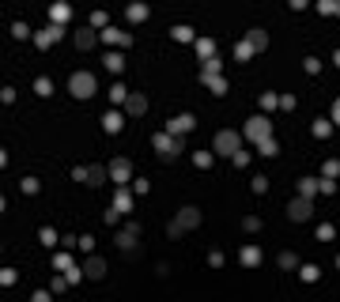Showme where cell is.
<instances>
[{
	"label": "cell",
	"instance_id": "obj_14",
	"mask_svg": "<svg viewBox=\"0 0 340 302\" xmlns=\"http://www.w3.org/2000/svg\"><path fill=\"white\" fill-rule=\"evenodd\" d=\"M246 42H250V45H254V50H265V45H268V34H265V31H261V27H254V31H250V34H246Z\"/></svg>",
	"mask_w": 340,
	"mask_h": 302
},
{
	"label": "cell",
	"instance_id": "obj_31",
	"mask_svg": "<svg viewBox=\"0 0 340 302\" xmlns=\"http://www.w3.org/2000/svg\"><path fill=\"white\" fill-rule=\"evenodd\" d=\"M318 12H325V15H340V4H318Z\"/></svg>",
	"mask_w": 340,
	"mask_h": 302
},
{
	"label": "cell",
	"instance_id": "obj_26",
	"mask_svg": "<svg viewBox=\"0 0 340 302\" xmlns=\"http://www.w3.org/2000/svg\"><path fill=\"white\" fill-rule=\"evenodd\" d=\"M129 19H136V23H140V19H148V8H140V4L129 8Z\"/></svg>",
	"mask_w": 340,
	"mask_h": 302
},
{
	"label": "cell",
	"instance_id": "obj_13",
	"mask_svg": "<svg viewBox=\"0 0 340 302\" xmlns=\"http://www.w3.org/2000/svg\"><path fill=\"white\" fill-rule=\"evenodd\" d=\"M72 38H76V45H80V50H91V45L99 42V34H95V31H87V27H83V31H76Z\"/></svg>",
	"mask_w": 340,
	"mask_h": 302
},
{
	"label": "cell",
	"instance_id": "obj_10",
	"mask_svg": "<svg viewBox=\"0 0 340 302\" xmlns=\"http://www.w3.org/2000/svg\"><path fill=\"white\" fill-rule=\"evenodd\" d=\"M83 272H87L91 280H102V276H106V261H102V257H91V261L83 265Z\"/></svg>",
	"mask_w": 340,
	"mask_h": 302
},
{
	"label": "cell",
	"instance_id": "obj_7",
	"mask_svg": "<svg viewBox=\"0 0 340 302\" xmlns=\"http://www.w3.org/2000/svg\"><path fill=\"white\" fill-rule=\"evenodd\" d=\"M193 125H197V121H193L189 113H178V118H174V121H167V132H178V136H182V132H189Z\"/></svg>",
	"mask_w": 340,
	"mask_h": 302
},
{
	"label": "cell",
	"instance_id": "obj_27",
	"mask_svg": "<svg viewBox=\"0 0 340 302\" xmlns=\"http://www.w3.org/2000/svg\"><path fill=\"white\" fill-rule=\"evenodd\" d=\"M174 38H178V42H189L193 31H189V27H174Z\"/></svg>",
	"mask_w": 340,
	"mask_h": 302
},
{
	"label": "cell",
	"instance_id": "obj_35",
	"mask_svg": "<svg viewBox=\"0 0 340 302\" xmlns=\"http://www.w3.org/2000/svg\"><path fill=\"white\" fill-rule=\"evenodd\" d=\"M303 280H306V284H310V280H318V268H314V265H306V268H303Z\"/></svg>",
	"mask_w": 340,
	"mask_h": 302
},
{
	"label": "cell",
	"instance_id": "obj_9",
	"mask_svg": "<svg viewBox=\"0 0 340 302\" xmlns=\"http://www.w3.org/2000/svg\"><path fill=\"white\" fill-rule=\"evenodd\" d=\"M197 223H200V212H197V208H182V212H178V227H182V230H186V227H197Z\"/></svg>",
	"mask_w": 340,
	"mask_h": 302
},
{
	"label": "cell",
	"instance_id": "obj_23",
	"mask_svg": "<svg viewBox=\"0 0 340 302\" xmlns=\"http://www.w3.org/2000/svg\"><path fill=\"white\" fill-rule=\"evenodd\" d=\"M235 53H238V61H250V57H254V45H250V42H242Z\"/></svg>",
	"mask_w": 340,
	"mask_h": 302
},
{
	"label": "cell",
	"instance_id": "obj_17",
	"mask_svg": "<svg viewBox=\"0 0 340 302\" xmlns=\"http://www.w3.org/2000/svg\"><path fill=\"white\" fill-rule=\"evenodd\" d=\"M102 125H106V132H121V113H106Z\"/></svg>",
	"mask_w": 340,
	"mask_h": 302
},
{
	"label": "cell",
	"instance_id": "obj_8",
	"mask_svg": "<svg viewBox=\"0 0 340 302\" xmlns=\"http://www.w3.org/2000/svg\"><path fill=\"white\" fill-rule=\"evenodd\" d=\"M136 242H140V227H125L121 235H118V246H121V249H132Z\"/></svg>",
	"mask_w": 340,
	"mask_h": 302
},
{
	"label": "cell",
	"instance_id": "obj_28",
	"mask_svg": "<svg viewBox=\"0 0 340 302\" xmlns=\"http://www.w3.org/2000/svg\"><path fill=\"white\" fill-rule=\"evenodd\" d=\"M197 50H200V53H204V57H208V61H212V50H216V45H212L208 38H200V42H197Z\"/></svg>",
	"mask_w": 340,
	"mask_h": 302
},
{
	"label": "cell",
	"instance_id": "obj_6",
	"mask_svg": "<svg viewBox=\"0 0 340 302\" xmlns=\"http://www.w3.org/2000/svg\"><path fill=\"white\" fill-rule=\"evenodd\" d=\"M129 174H132L129 159H114V162H110V178L118 181V185H125V181H129Z\"/></svg>",
	"mask_w": 340,
	"mask_h": 302
},
{
	"label": "cell",
	"instance_id": "obj_22",
	"mask_svg": "<svg viewBox=\"0 0 340 302\" xmlns=\"http://www.w3.org/2000/svg\"><path fill=\"white\" fill-rule=\"evenodd\" d=\"M121 53H106V68H110V72H121Z\"/></svg>",
	"mask_w": 340,
	"mask_h": 302
},
{
	"label": "cell",
	"instance_id": "obj_15",
	"mask_svg": "<svg viewBox=\"0 0 340 302\" xmlns=\"http://www.w3.org/2000/svg\"><path fill=\"white\" fill-rule=\"evenodd\" d=\"M106 178H110V170H106V167H91V170H87V185H102Z\"/></svg>",
	"mask_w": 340,
	"mask_h": 302
},
{
	"label": "cell",
	"instance_id": "obj_32",
	"mask_svg": "<svg viewBox=\"0 0 340 302\" xmlns=\"http://www.w3.org/2000/svg\"><path fill=\"white\" fill-rule=\"evenodd\" d=\"M268 189V178H261V174H257V178H254V193H265Z\"/></svg>",
	"mask_w": 340,
	"mask_h": 302
},
{
	"label": "cell",
	"instance_id": "obj_19",
	"mask_svg": "<svg viewBox=\"0 0 340 302\" xmlns=\"http://www.w3.org/2000/svg\"><path fill=\"white\" fill-rule=\"evenodd\" d=\"M257 261H261V249H254V246L242 249V265H257Z\"/></svg>",
	"mask_w": 340,
	"mask_h": 302
},
{
	"label": "cell",
	"instance_id": "obj_34",
	"mask_svg": "<svg viewBox=\"0 0 340 302\" xmlns=\"http://www.w3.org/2000/svg\"><path fill=\"white\" fill-rule=\"evenodd\" d=\"M261 155H276V140H265V144H261Z\"/></svg>",
	"mask_w": 340,
	"mask_h": 302
},
{
	"label": "cell",
	"instance_id": "obj_39",
	"mask_svg": "<svg viewBox=\"0 0 340 302\" xmlns=\"http://www.w3.org/2000/svg\"><path fill=\"white\" fill-rule=\"evenodd\" d=\"M336 265H340V257H336Z\"/></svg>",
	"mask_w": 340,
	"mask_h": 302
},
{
	"label": "cell",
	"instance_id": "obj_29",
	"mask_svg": "<svg viewBox=\"0 0 340 302\" xmlns=\"http://www.w3.org/2000/svg\"><path fill=\"white\" fill-rule=\"evenodd\" d=\"M53 42V34L50 31H42V34H34V45H42V50H46V45H50Z\"/></svg>",
	"mask_w": 340,
	"mask_h": 302
},
{
	"label": "cell",
	"instance_id": "obj_33",
	"mask_svg": "<svg viewBox=\"0 0 340 302\" xmlns=\"http://www.w3.org/2000/svg\"><path fill=\"white\" fill-rule=\"evenodd\" d=\"M314 136H329V121H314Z\"/></svg>",
	"mask_w": 340,
	"mask_h": 302
},
{
	"label": "cell",
	"instance_id": "obj_1",
	"mask_svg": "<svg viewBox=\"0 0 340 302\" xmlns=\"http://www.w3.org/2000/svg\"><path fill=\"white\" fill-rule=\"evenodd\" d=\"M68 91H72L76 99H91V95L99 91V80H95L91 72H72V80H68Z\"/></svg>",
	"mask_w": 340,
	"mask_h": 302
},
{
	"label": "cell",
	"instance_id": "obj_11",
	"mask_svg": "<svg viewBox=\"0 0 340 302\" xmlns=\"http://www.w3.org/2000/svg\"><path fill=\"white\" fill-rule=\"evenodd\" d=\"M125 110H129L132 118H140V113L148 110V99H144V95H129V102H125Z\"/></svg>",
	"mask_w": 340,
	"mask_h": 302
},
{
	"label": "cell",
	"instance_id": "obj_24",
	"mask_svg": "<svg viewBox=\"0 0 340 302\" xmlns=\"http://www.w3.org/2000/svg\"><path fill=\"white\" fill-rule=\"evenodd\" d=\"M102 38H106V42H121V45H125V42H129V38H125L121 31H102Z\"/></svg>",
	"mask_w": 340,
	"mask_h": 302
},
{
	"label": "cell",
	"instance_id": "obj_18",
	"mask_svg": "<svg viewBox=\"0 0 340 302\" xmlns=\"http://www.w3.org/2000/svg\"><path fill=\"white\" fill-rule=\"evenodd\" d=\"M204 83L212 87V95H227V80H219V76H208Z\"/></svg>",
	"mask_w": 340,
	"mask_h": 302
},
{
	"label": "cell",
	"instance_id": "obj_4",
	"mask_svg": "<svg viewBox=\"0 0 340 302\" xmlns=\"http://www.w3.org/2000/svg\"><path fill=\"white\" fill-rule=\"evenodd\" d=\"M155 151H159L163 159H174V155L182 151V140H174L170 132H155Z\"/></svg>",
	"mask_w": 340,
	"mask_h": 302
},
{
	"label": "cell",
	"instance_id": "obj_12",
	"mask_svg": "<svg viewBox=\"0 0 340 302\" xmlns=\"http://www.w3.org/2000/svg\"><path fill=\"white\" fill-rule=\"evenodd\" d=\"M318 189H322V181H318V178H299V197H306V200H310Z\"/></svg>",
	"mask_w": 340,
	"mask_h": 302
},
{
	"label": "cell",
	"instance_id": "obj_5",
	"mask_svg": "<svg viewBox=\"0 0 340 302\" xmlns=\"http://www.w3.org/2000/svg\"><path fill=\"white\" fill-rule=\"evenodd\" d=\"M310 212H314V200H306V197H295L287 204V216L295 219V223H303V219H310Z\"/></svg>",
	"mask_w": 340,
	"mask_h": 302
},
{
	"label": "cell",
	"instance_id": "obj_21",
	"mask_svg": "<svg viewBox=\"0 0 340 302\" xmlns=\"http://www.w3.org/2000/svg\"><path fill=\"white\" fill-rule=\"evenodd\" d=\"M110 99H114V102H129V91H125L121 83H114V87H110Z\"/></svg>",
	"mask_w": 340,
	"mask_h": 302
},
{
	"label": "cell",
	"instance_id": "obj_37",
	"mask_svg": "<svg viewBox=\"0 0 340 302\" xmlns=\"http://www.w3.org/2000/svg\"><path fill=\"white\" fill-rule=\"evenodd\" d=\"M31 302H50V295H46V291H38V295H34Z\"/></svg>",
	"mask_w": 340,
	"mask_h": 302
},
{
	"label": "cell",
	"instance_id": "obj_25",
	"mask_svg": "<svg viewBox=\"0 0 340 302\" xmlns=\"http://www.w3.org/2000/svg\"><path fill=\"white\" fill-rule=\"evenodd\" d=\"M299 261H295V253H280V268H295Z\"/></svg>",
	"mask_w": 340,
	"mask_h": 302
},
{
	"label": "cell",
	"instance_id": "obj_3",
	"mask_svg": "<svg viewBox=\"0 0 340 302\" xmlns=\"http://www.w3.org/2000/svg\"><path fill=\"white\" fill-rule=\"evenodd\" d=\"M212 148H216V155H231V159H235V155H238V132H231V129L216 132Z\"/></svg>",
	"mask_w": 340,
	"mask_h": 302
},
{
	"label": "cell",
	"instance_id": "obj_20",
	"mask_svg": "<svg viewBox=\"0 0 340 302\" xmlns=\"http://www.w3.org/2000/svg\"><path fill=\"white\" fill-rule=\"evenodd\" d=\"M34 91L42 95V99H46V95H53V83H50V76H42V80H34Z\"/></svg>",
	"mask_w": 340,
	"mask_h": 302
},
{
	"label": "cell",
	"instance_id": "obj_36",
	"mask_svg": "<svg viewBox=\"0 0 340 302\" xmlns=\"http://www.w3.org/2000/svg\"><path fill=\"white\" fill-rule=\"evenodd\" d=\"M333 125H340V99L333 102Z\"/></svg>",
	"mask_w": 340,
	"mask_h": 302
},
{
	"label": "cell",
	"instance_id": "obj_16",
	"mask_svg": "<svg viewBox=\"0 0 340 302\" xmlns=\"http://www.w3.org/2000/svg\"><path fill=\"white\" fill-rule=\"evenodd\" d=\"M114 208H118V212H132V197H129V193H118V197H114Z\"/></svg>",
	"mask_w": 340,
	"mask_h": 302
},
{
	"label": "cell",
	"instance_id": "obj_38",
	"mask_svg": "<svg viewBox=\"0 0 340 302\" xmlns=\"http://www.w3.org/2000/svg\"><path fill=\"white\" fill-rule=\"evenodd\" d=\"M336 64H340V50H336Z\"/></svg>",
	"mask_w": 340,
	"mask_h": 302
},
{
	"label": "cell",
	"instance_id": "obj_2",
	"mask_svg": "<svg viewBox=\"0 0 340 302\" xmlns=\"http://www.w3.org/2000/svg\"><path fill=\"white\" fill-rule=\"evenodd\" d=\"M246 136H250V140H257V148H261L265 140H272V121L268 118H250L246 121Z\"/></svg>",
	"mask_w": 340,
	"mask_h": 302
},
{
	"label": "cell",
	"instance_id": "obj_30",
	"mask_svg": "<svg viewBox=\"0 0 340 302\" xmlns=\"http://www.w3.org/2000/svg\"><path fill=\"white\" fill-rule=\"evenodd\" d=\"M57 268H64V272H72L76 265H72V257H68V253H61V257H57Z\"/></svg>",
	"mask_w": 340,
	"mask_h": 302
}]
</instances>
